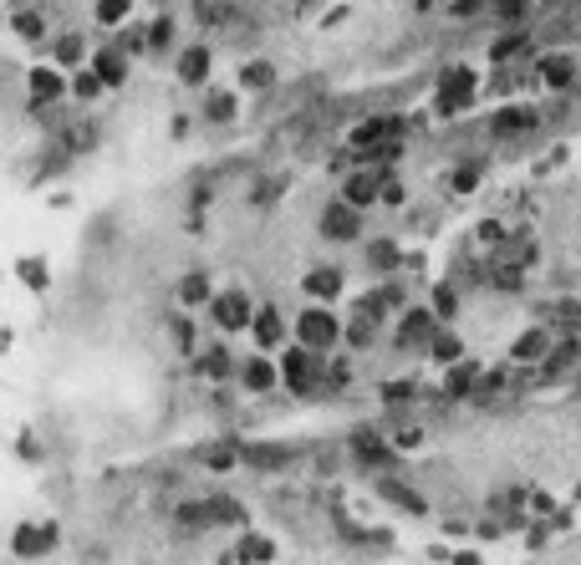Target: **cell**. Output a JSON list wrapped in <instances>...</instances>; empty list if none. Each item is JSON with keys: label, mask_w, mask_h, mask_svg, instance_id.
I'll use <instances>...</instances> for the list:
<instances>
[{"label": "cell", "mask_w": 581, "mask_h": 565, "mask_svg": "<svg viewBox=\"0 0 581 565\" xmlns=\"http://www.w3.org/2000/svg\"><path fill=\"white\" fill-rule=\"evenodd\" d=\"M276 367H281V387L296 397H316L327 393V357L321 352H312V346H281V357H276Z\"/></svg>", "instance_id": "6da1fadb"}, {"label": "cell", "mask_w": 581, "mask_h": 565, "mask_svg": "<svg viewBox=\"0 0 581 565\" xmlns=\"http://www.w3.org/2000/svg\"><path fill=\"white\" fill-rule=\"evenodd\" d=\"M123 16H128V0H97V21L102 26H118Z\"/></svg>", "instance_id": "603a6c76"}, {"label": "cell", "mask_w": 581, "mask_h": 565, "mask_svg": "<svg viewBox=\"0 0 581 565\" xmlns=\"http://www.w3.org/2000/svg\"><path fill=\"white\" fill-rule=\"evenodd\" d=\"M286 316L276 311V306H255V321H251V336H255V346L260 352H281L286 346Z\"/></svg>", "instance_id": "8fae6325"}, {"label": "cell", "mask_w": 581, "mask_h": 565, "mask_svg": "<svg viewBox=\"0 0 581 565\" xmlns=\"http://www.w3.org/2000/svg\"><path fill=\"white\" fill-rule=\"evenodd\" d=\"M51 51H57V62H62V66H72V72H77V66L87 62V41H82L77 31H62Z\"/></svg>", "instance_id": "d6986e66"}, {"label": "cell", "mask_w": 581, "mask_h": 565, "mask_svg": "<svg viewBox=\"0 0 581 565\" xmlns=\"http://www.w3.org/2000/svg\"><path fill=\"white\" fill-rule=\"evenodd\" d=\"M342 199L352 209H362V214H367V209L377 204V199H383V184H377V169H367V163H362L357 173H347L342 178Z\"/></svg>", "instance_id": "9c48e42d"}, {"label": "cell", "mask_w": 581, "mask_h": 565, "mask_svg": "<svg viewBox=\"0 0 581 565\" xmlns=\"http://www.w3.org/2000/svg\"><path fill=\"white\" fill-rule=\"evenodd\" d=\"M199 123L205 127L240 123V97L230 92V87H205V97H199Z\"/></svg>", "instance_id": "52a82bcc"}, {"label": "cell", "mask_w": 581, "mask_h": 565, "mask_svg": "<svg viewBox=\"0 0 581 565\" xmlns=\"http://www.w3.org/2000/svg\"><path fill=\"white\" fill-rule=\"evenodd\" d=\"M21 275L31 285H47V265H36V260H21Z\"/></svg>", "instance_id": "cb8c5ba5"}, {"label": "cell", "mask_w": 581, "mask_h": 565, "mask_svg": "<svg viewBox=\"0 0 581 565\" xmlns=\"http://www.w3.org/2000/svg\"><path fill=\"white\" fill-rule=\"evenodd\" d=\"M169 336H173V346H179V352H189V357H194V352H199V321H194V316H173L169 321Z\"/></svg>", "instance_id": "ac0fdd59"}, {"label": "cell", "mask_w": 581, "mask_h": 565, "mask_svg": "<svg viewBox=\"0 0 581 565\" xmlns=\"http://www.w3.org/2000/svg\"><path fill=\"white\" fill-rule=\"evenodd\" d=\"M66 87H72V97H77V102H92L97 92H108V87H102V77H97L92 66H77V72H72V82H66Z\"/></svg>", "instance_id": "ffe728a7"}, {"label": "cell", "mask_w": 581, "mask_h": 565, "mask_svg": "<svg viewBox=\"0 0 581 565\" xmlns=\"http://www.w3.org/2000/svg\"><path fill=\"white\" fill-rule=\"evenodd\" d=\"M235 382H240V393H251V397H266L281 387V367H276V357L270 352H255V357H245L235 367Z\"/></svg>", "instance_id": "5b68a950"}, {"label": "cell", "mask_w": 581, "mask_h": 565, "mask_svg": "<svg viewBox=\"0 0 581 565\" xmlns=\"http://www.w3.org/2000/svg\"><path fill=\"white\" fill-rule=\"evenodd\" d=\"M72 92L62 82V72L57 66H36L31 72V108H47V102H62V97Z\"/></svg>", "instance_id": "9a60e30c"}, {"label": "cell", "mask_w": 581, "mask_h": 565, "mask_svg": "<svg viewBox=\"0 0 581 565\" xmlns=\"http://www.w3.org/2000/svg\"><path fill=\"white\" fill-rule=\"evenodd\" d=\"M87 66H92L97 77H102V87H123L128 72H133V62H128V51L118 47V41H112V47H97Z\"/></svg>", "instance_id": "7c38bea8"}, {"label": "cell", "mask_w": 581, "mask_h": 565, "mask_svg": "<svg viewBox=\"0 0 581 565\" xmlns=\"http://www.w3.org/2000/svg\"><path fill=\"white\" fill-rule=\"evenodd\" d=\"M281 82V72H276V62H240V92H270Z\"/></svg>", "instance_id": "2e32d148"}, {"label": "cell", "mask_w": 581, "mask_h": 565, "mask_svg": "<svg viewBox=\"0 0 581 565\" xmlns=\"http://www.w3.org/2000/svg\"><path fill=\"white\" fill-rule=\"evenodd\" d=\"M173 36H179V26H173V16L154 21V26H148V51H154V56H163V51H173V47H179Z\"/></svg>", "instance_id": "44dd1931"}, {"label": "cell", "mask_w": 581, "mask_h": 565, "mask_svg": "<svg viewBox=\"0 0 581 565\" xmlns=\"http://www.w3.org/2000/svg\"><path fill=\"white\" fill-rule=\"evenodd\" d=\"M235 555H240V565H270L276 561V545H270L266 535H240V545H235Z\"/></svg>", "instance_id": "e0dca14e"}, {"label": "cell", "mask_w": 581, "mask_h": 565, "mask_svg": "<svg viewBox=\"0 0 581 565\" xmlns=\"http://www.w3.org/2000/svg\"><path fill=\"white\" fill-rule=\"evenodd\" d=\"M209 296H215V281H209L205 270H189L184 281H179V291H173V300H179L184 311H205Z\"/></svg>", "instance_id": "5bb4252c"}, {"label": "cell", "mask_w": 581, "mask_h": 565, "mask_svg": "<svg viewBox=\"0 0 581 565\" xmlns=\"http://www.w3.org/2000/svg\"><path fill=\"white\" fill-rule=\"evenodd\" d=\"M342 336L347 331H342V321H337V311H331V306H316V300L296 316V326H291V342L312 346V352H321V357H327Z\"/></svg>", "instance_id": "3957f363"}, {"label": "cell", "mask_w": 581, "mask_h": 565, "mask_svg": "<svg viewBox=\"0 0 581 565\" xmlns=\"http://www.w3.org/2000/svg\"><path fill=\"white\" fill-rule=\"evenodd\" d=\"M194 367H199V377H205V382H230V377H235V367H240V357L220 342V336H215V342H205L199 352H194Z\"/></svg>", "instance_id": "8992f818"}, {"label": "cell", "mask_w": 581, "mask_h": 565, "mask_svg": "<svg viewBox=\"0 0 581 565\" xmlns=\"http://www.w3.org/2000/svg\"><path fill=\"white\" fill-rule=\"evenodd\" d=\"M51 545H57V525H21L11 535V550H16L21 561H41Z\"/></svg>", "instance_id": "4fadbf2b"}, {"label": "cell", "mask_w": 581, "mask_h": 565, "mask_svg": "<svg viewBox=\"0 0 581 565\" xmlns=\"http://www.w3.org/2000/svg\"><path fill=\"white\" fill-rule=\"evenodd\" d=\"M316 224H321V239L327 245H357L362 239V209H352L347 199H331Z\"/></svg>", "instance_id": "277c9868"}, {"label": "cell", "mask_w": 581, "mask_h": 565, "mask_svg": "<svg viewBox=\"0 0 581 565\" xmlns=\"http://www.w3.org/2000/svg\"><path fill=\"white\" fill-rule=\"evenodd\" d=\"M209 66H215L209 47H205V41H189V47L179 51V62H173V77L184 82V87H205V82H209Z\"/></svg>", "instance_id": "ba28073f"}, {"label": "cell", "mask_w": 581, "mask_h": 565, "mask_svg": "<svg viewBox=\"0 0 581 565\" xmlns=\"http://www.w3.org/2000/svg\"><path fill=\"white\" fill-rule=\"evenodd\" d=\"M342 285H347L342 265H316V270H306V275H301V291H306L316 306H331V300L342 296Z\"/></svg>", "instance_id": "30bf717a"}, {"label": "cell", "mask_w": 581, "mask_h": 565, "mask_svg": "<svg viewBox=\"0 0 581 565\" xmlns=\"http://www.w3.org/2000/svg\"><path fill=\"white\" fill-rule=\"evenodd\" d=\"M16 31L26 36V41H47V16H36V11H21V16H16Z\"/></svg>", "instance_id": "7402d4cb"}, {"label": "cell", "mask_w": 581, "mask_h": 565, "mask_svg": "<svg viewBox=\"0 0 581 565\" xmlns=\"http://www.w3.org/2000/svg\"><path fill=\"white\" fill-rule=\"evenodd\" d=\"M205 321L220 331V336L251 331V321H255V300H251V291H245V285H224V291H215V296H209V306H205Z\"/></svg>", "instance_id": "7a4b0ae2"}]
</instances>
